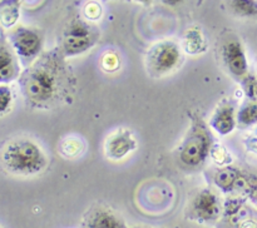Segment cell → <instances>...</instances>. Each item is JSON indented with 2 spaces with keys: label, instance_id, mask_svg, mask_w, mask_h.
Instances as JSON below:
<instances>
[{
  "label": "cell",
  "instance_id": "obj_19",
  "mask_svg": "<svg viewBox=\"0 0 257 228\" xmlns=\"http://www.w3.org/2000/svg\"><path fill=\"white\" fill-rule=\"evenodd\" d=\"M13 100L14 97L9 84H0V117L9 112L13 105Z\"/></svg>",
  "mask_w": 257,
  "mask_h": 228
},
{
  "label": "cell",
  "instance_id": "obj_6",
  "mask_svg": "<svg viewBox=\"0 0 257 228\" xmlns=\"http://www.w3.org/2000/svg\"><path fill=\"white\" fill-rule=\"evenodd\" d=\"M217 57L221 67L237 82L250 74L245 45L236 33L227 30L218 38Z\"/></svg>",
  "mask_w": 257,
  "mask_h": 228
},
{
  "label": "cell",
  "instance_id": "obj_5",
  "mask_svg": "<svg viewBox=\"0 0 257 228\" xmlns=\"http://www.w3.org/2000/svg\"><path fill=\"white\" fill-rule=\"evenodd\" d=\"M183 63V50L175 40H161L151 45L145 57L147 74L152 78H165L173 74Z\"/></svg>",
  "mask_w": 257,
  "mask_h": 228
},
{
  "label": "cell",
  "instance_id": "obj_20",
  "mask_svg": "<svg viewBox=\"0 0 257 228\" xmlns=\"http://www.w3.org/2000/svg\"><path fill=\"white\" fill-rule=\"evenodd\" d=\"M211 159L215 163H217L218 165H227L231 163V154L226 150V148H223L220 144H213L212 149L210 153Z\"/></svg>",
  "mask_w": 257,
  "mask_h": 228
},
{
  "label": "cell",
  "instance_id": "obj_1",
  "mask_svg": "<svg viewBox=\"0 0 257 228\" xmlns=\"http://www.w3.org/2000/svg\"><path fill=\"white\" fill-rule=\"evenodd\" d=\"M20 92L28 107L49 110L72 102L77 79L58 47L43 52L20 74Z\"/></svg>",
  "mask_w": 257,
  "mask_h": 228
},
{
  "label": "cell",
  "instance_id": "obj_16",
  "mask_svg": "<svg viewBox=\"0 0 257 228\" xmlns=\"http://www.w3.org/2000/svg\"><path fill=\"white\" fill-rule=\"evenodd\" d=\"M227 9L240 19H257V0H226Z\"/></svg>",
  "mask_w": 257,
  "mask_h": 228
},
{
  "label": "cell",
  "instance_id": "obj_18",
  "mask_svg": "<svg viewBox=\"0 0 257 228\" xmlns=\"http://www.w3.org/2000/svg\"><path fill=\"white\" fill-rule=\"evenodd\" d=\"M100 67L107 73L117 72L120 67L119 55L114 52H105L100 58Z\"/></svg>",
  "mask_w": 257,
  "mask_h": 228
},
{
  "label": "cell",
  "instance_id": "obj_24",
  "mask_svg": "<svg viewBox=\"0 0 257 228\" xmlns=\"http://www.w3.org/2000/svg\"><path fill=\"white\" fill-rule=\"evenodd\" d=\"M237 228H257V220L251 217H247L238 224Z\"/></svg>",
  "mask_w": 257,
  "mask_h": 228
},
{
  "label": "cell",
  "instance_id": "obj_28",
  "mask_svg": "<svg viewBox=\"0 0 257 228\" xmlns=\"http://www.w3.org/2000/svg\"><path fill=\"white\" fill-rule=\"evenodd\" d=\"M256 77H257V64H256Z\"/></svg>",
  "mask_w": 257,
  "mask_h": 228
},
{
  "label": "cell",
  "instance_id": "obj_3",
  "mask_svg": "<svg viewBox=\"0 0 257 228\" xmlns=\"http://www.w3.org/2000/svg\"><path fill=\"white\" fill-rule=\"evenodd\" d=\"M99 39L100 32L94 23L87 20L83 15H74L68 19L63 28L58 48L68 59L89 52Z\"/></svg>",
  "mask_w": 257,
  "mask_h": 228
},
{
  "label": "cell",
  "instance_id": "obj_26",
  "mask_svg": "<svg viewBox=\"0 0 257 228\" xmlns=\"http://www.w3.org/2000/svg\"><path fill=\"white\" fill-rule=\"evenodd\" d=\"M135 3H137V4L140 5H143V7H148V5H151L153 3V0H133Z\"/></svg>",
  "mask_w": 257,
  "mask_h": 228
},
{
  "label": "cell",
  "instance_id": "obj_22",
  "mask_svg": "<svg viewBox=\"0 0 257 228\" xmlns=\"http://www.w3.org/2000/svg\"><path fill=\"white\" fill-rule=\"evenodd\" d=\"M102 13H103V10H102V7H100L99 3L89 2L84 5V8H83L82 15L87 20L94 23V22H97V20L100 19V17H102Z\"/></svg>",
  "mask_w": 257,
  "mask_h": 228
},
{
  "label": "cell",
  "instance_id": "obj_17",
  "mask_svg": "<svg viewBox=\"0 0 257 228\" xmlns=\"http://www.w3.org/2000/svg\"><path fill=\"white\" fill-rule=\"evenodd\" d=\"M237 124L242 128L257 125V102L247 100L237 110Z\"/></svg>",
  "mask_w": 257,
  "mask_h": 228
},
{
  "label": "cell",
  "instance_id": "obj_13",
  "mask_svg": "<svg viewBox=\"0 0 257 228\" xmlns=\"http://www.w3.org/2000/svg\"><path fill=\"white\" fill-rule=\"evenodd\" d=\"M183 53L190 55H200L207 50V40L200 27H191L183 34L181 40Z\"/></svg>",
  "mask_w": 257,
  "mask_h": 228
},
{
  "label": "cell",
  "instance_id": "obj_7",
  "mask_svg": "<svg viewBox=\"0 0 257 228\" xmlns=\"http://www.w3.org/2000/svg\"><path fill=\"white\" fill-rule=\"evenodd\" d=\"M222 212L223 202L220 194L211 188H201L188 199L185 217L197 224L211 225L221 219Z\"/></svg>",
  "mask_w": 257,
  "mask_h": 228
},
{
  "label": "cell",
  "instance_id": "obj_21",
  "mask_svg": "<svg viewBox=\"0 0 257 228\" xmlns=\"http://www.w3.org/2000/svg\"><path fill=\"white\" fill-rule=\"evenodd\" d=\"M243 93L247 95L248 100H255L257 102V77L253 74H248L247 77L241 80Z\"/></svg>",
  "mask_w": 257,
  "mask_h": 228
},
{
  "label": "cell",
  "instance_id": "obj_4",
  "mask_svg": "<svg viewBox=\"0 0 257 228\" xmlns=\"http://www.w3.org/2000/svg\"><path fill=\"white\" fill-rule=\"evenodd\" d=\"M213 140L202 119H193L182 142L176 150L177 160L186 168H198L210 157Z\"/></svg>",
  "mask_w": 257,
  "mask_h": 228
},
{
  "label": "cell",
  "instance_id": "obj_23",
  "mask_svg": "<svg viewBox=\"0 0 257 228\" xmlns=\"http://www.w3.org/2000/svg\"><path fill=\"white\" fill-rule=\"evenodd\" d=\"M245 145H246V149L247 152L253 153V154L257 155V125L252 133L246 138L245 140Z\"/></svg>",
  "mask_w": 257,
  "mask_h": 228
},
{
  "label": "cell",
  "instance_id": "obj_9",
  "mask_svg": "<svg viewBox=\"0 0 257 228\" xmlns=\"http://www.w3.org/2000/svg\"><path fill=\"white\" fill-rule=\"evenodd\" d=\"M138 148V140L135 133L128 128H118L113 130L103 143V153L108 160L120 162L128 155L136 152Z\"/></svg>",
  "mask_w": 257,
  "mask_h": 228
},
{
  "label": "cell",
  "instance_id": "obj_25",
  "mask_svg": "<svg viewBox=\"0 0 257 228\" xmlns=\"http://www.w3.org/2000/svg\"><path fill=\"white\" fill-rule=\"evenodd\" d=\"M161 2L165 5H167V7H176L178 4H182L185 0H161Z\"/></svg>",
  "mask_w": 257,
  "mask_h": 228
},
{
  "label": "cell",
  "instance_id": "obj_27",
  "mask_svg": "<svg viewBox=\"0 0 257 228\" xmlns=\"http://www.w3.org/2000/svg\"><path fill=\"white\" fill-rule=\"evenodd\" d=\"M130 228H150V227H146V225H133V227Z\"/></svg>",
  "mask_w": 257,
  "mask_h": 228
},
{
  "label": "cell",
  "instance_id": "obj_14",
  "mask_svg": "<svg viewBox=\"0 0 257 228\" xmlns=\"http://www.w3.org/2000/svg\"><path fill=\"white\" fill-rule=\"evenodd\" d=\"M87 149V143L80 135L69 134L60 140L58 145V152L65 159H75L84 154Z\"/></svg>",
  "mask_w": 257,
  "mask_h": 228
},
{
  "label": "cell",
  "instance_id": "obj_8",
  "mask_svg": "<svg viewBox=\"0 0 257 228\" xmlns=\"http://www.w3.org/2000/svg\"><path fill=\"white\" fill-rule=\"evenodd\" d=\"M10 45L14 49L20 64L25 68L35 62L43 54L44 38L38 29L30 27H15L8 35Z\"/></svg>",
  "mask_w": 257,
  "mask_h": 228
},
{
  "label": "cell",
  "instance_id": "obj_15",
  "mask_svg": "<svg viewBox=\"0 0 257 228\" xmlns=\"http://www.w3.org/2000/svg\"><path fill=\"white\" fill-rule=\"evenodd\" d=\"M22 0H0V25L5 29L15 27L20 17Z\"/></svg>",
  "mask_w": 257,
  "mask_h": 228
},
{
  "label": "cell",
  "instance_id": "obj_10",
  "mask_svg": "<svg viewBox=\"0 0 257 228\" xmlns=\"http://www.w3.org/2000/svg\"><path fill=\"white\" fill-rule=\"evenodd\" d=\"M80 228H130L124 218L104 203L90 205L82 217Z\"/></svg>",
  "mask_w": 257,
  "mask_h": 228
},
{
  "label": "cell",
  "instance_id": "obj_12",
  "mask_svg": "<svg viewBox=\"0 0 257 228\" xmlns=\"http://www.w3.org/2000/svg\"><path fill=\"white\" fill-rule=\"evenodd\" d=\"M20 62L8 37L0 35V84H9L19 79Z\"/></svg>",
  "mask_w": 257,
  "mask_h": 228
},
{
  "label": "cell",
  "instance_id": "obj_11",
  "mask_svg": "<svg viewBox=\"0 0 257 228\" xmlns=\"http://www.w3.org/2000/svg\"><path fill=\"white\" fill-rule=\"evenodd\" d=\"M208 124L218 135H227L232 133L237 125V112L235 104L228 99L221 100L213 110Z\"/></svg>",
  "mask_w": 257,
  "mask_h": 228
},
{
  "label": "cell",
  "instance_id": "obj_2",
  "mask_svg": "<svg viewBox=\"0 0 257 228\" xmlns=\"http://www.w3.org/2000/svg\"><path fill=\"white\" fill-rule=\"evenodd\" d=\"M0 164L5 172L18 177H34L44 172L49 158L42 145L28 137L8 140L0 150Z\"/></svg>",
  "mask_w": 257,
  "mask_h": 228
}]
</instances>
